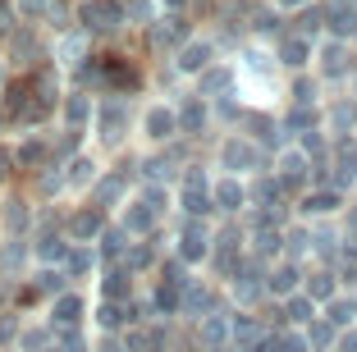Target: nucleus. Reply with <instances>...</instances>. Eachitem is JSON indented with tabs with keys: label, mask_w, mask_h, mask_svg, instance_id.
Returning <instances> with one entry per match:
<instances>
[{
	"label": "nucleus",
	"mask_w": 357,
	"mask_h": 352,
	"mask_svg": "<svg viewBox=\"0 0 357 352\" xmlns=\"http://www.w3.org/2000/svg\"><path fill=\"white\" fill-rule=\"evenodd\" d=\"M101 352H119V343H105V348H101Z\"/></svg>",
	"instance_id": "13"
},
{
	"label": "nucleus",
	"mask_w": 357,
	"mask_h": 352,
	"mask_svg": "<svg viewBox=\"0 0 357 352\" xmlns=\"http://www.w3.org/2000/svg\"><path fill=\"white\" fill-rule=\"evenodd\" d=\"M69 119H87V101H69Z\"/></svg>",
	"instance_id": "10"
},
{
	"label": "nucleus",
	"mask_w": 357,
	"mask_h": 352,
	"mask_svg": "<svg viewBox=\"0 0 357 352\" xmlns=\"http://www.w3.org/2000/svg\"><path fill=\"white\" fill-rule=\"evenodd\" d=\"M64 266H69V275H83V270H92V257H87V252H69Z\"/></svg>",
	"instance_id": "4"
},
{
	"label": "nucleus",
	"mask_w": 357,
	"mask_h": 352,
	"mask_svg": "<svg viewBox=\"0 0 357 352\" xmlns=\"http://www.w3.org/2000/svg\"><path fill=\"white\" fill-rule=\"evenodd\" d=\"M69 178H74V183H87V178H92V165H87V160H78V165L69 169Z\"/></svg>",
	"instance_id": "9"
},
{
	"label": "nucleus",
	"mask_w": 357,
	"mask_h": 352,
	"mask_svg": "<svg viewBox=\"0 0 357 352\" xmlns=\"http://www.w3.org/2000/svg\"><path fill=\"white\" fill-rule=\"evenodd\" d=\"M119 321H124V316H119V307H115V302H105V307H101V325H105V330H115Z\"/></svg>",
	"instance_id": "7"
},
{
	"label": "nucleus",
	"mask_w": 357,
	"mask_h": 352,
	"mask_svg": "<svg viewBox=\"0 0 357 352\" xmlns=\"http://www.w3.org/2000/svg\"><path fill=\"white\" fill-rule=\"evenodd\" d=\"M37 289H42V293H60L64 275H60V270H42V275H37Z\"/></svg>",
	"instance_id": "2"
},
{
	"label": "nucleus",
	"mask_w": 357,
	"mask_h": 352,
	"mask_svg": "<svg viewBox=\"0 0 357 352\" xmlns=\"http://www.w3.org/2000/svg\"><path fill=\"white\" fill-rule=\"evenodd\" d=\"M96 234V215H78L74 220V238H92Z\"/></svg>",
	"instance_id": "6"
},
{
	"label": "nucleus",
	"mask_w": 357,
	"mask_h": 352,
	"mask_svg": "<svg viewBox=\"0 0 357 352\" xmlns=\"http://www.w3.org/2000/svg\"><path fill=\"white\" fill-rule=\"evenodd\" d=\"M23 10H28V14H42V10H46V0H23Z\"/></svg>",
	"instance_id": "11"
},
{
	"label": "nucleus",
	"mask_w": 357,
	"mask_h": 352,
	"mask_svg": "<svg viewBox=\"0 0 357 352\" xmlns=\"http://www.w3.org/2000/svg\"><path fill=\"white\" fill-rule=\"evenodd\" d=\"M10 174V151H0V178Z\"/></svg>",
	"instance_id": "12"
},
{
	"label": "nucleus",
	"mask_w": 357,
	"mask_h": 352,
	"mask_svg": "<svg viewBox=\"0 0 357 352\" xmlns=\"http://www.w3.org/2000/svg\"><path fill=\"white\" fill-rule=\"evenodd\" d=\"M5 224H10V229H23V224H28V211H23L19 201H10V211H5Z\"/></svg>",
	"instance_id": "5"
},
{
	"label": "nucleus",
	"mask_w": 357,
	"mask_h": 352,
	"mask_svg": "<svg viewBox=\"0 0 357 352\" xmlns=\"http://www.w3.org/2000/svg\"><path fill=\"white\" fill-rule=\"evenodd\" d=\"M60 55H64V60H69V64H74L78 55H83V42H78V37H69V42L60 46Z\"/></svg>",
	"instance_id": "8"
},
{
	"label": "nucleus",
	"mask_w": 357,
	"mask_h": 352,
	"mask_svg": "<svg viewBox=\"0 0 357 352\" xmlns=\"http://www.w3.org/2000/svg\"><path fill=\"white\" fill-rule=\"evenodd\" d=\"M37 257H42V261H60L64 257V243L60 238H42V243H37Z\"/></svg>",
	"instance_id": "3"
},
{
	"label": "nucleus",
	"mask_w": 357,
	"mask_h": 352,
	"mask_svg": "<svg viewBox=\"0 0 357 352\" xmlns=\"http://www.w3.org/2000/svg\"><path fill=\"white\" fill-rule=\"evenodd\" d=\"M78 316H83V302L64 293V298L55 302V325H78Z\"/></svg>",
	"instance_id": "1"
}]
</instances>
